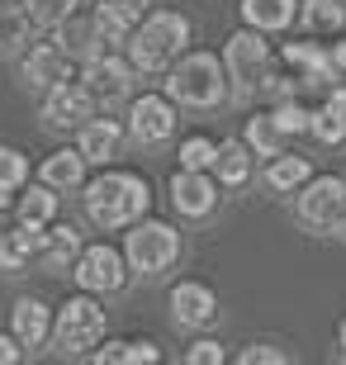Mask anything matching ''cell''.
<instances>
[{
  "label": "cell",
  "instance_id": "cell-17",
  "mask_svg": "<svg viewBox=\"0 0 346 365\" xmlns=\"http://www.w3.org/2000/svg\"><path fill=\"white\" fill-rule=\"evenodd\" d=\"M53 332V313L43 299H19L14 304V337L24 341V346H43Z\"/></svg>",
  "mask_w": 346,
  "mask_h": 365
},
{
  "label": "cell",
  "instance_id": "cell-27",
  "mask_svg": "<svg viewBox=\"0 0 346 365\" xmlns=\"http://www.w3.org/2000/svg\"><path fill=\"white\" fill-rule=\"evenodd\" d=\"M308 180V157H294V152H280L275 162L266 166V185L270 190H299Z\"/></svg>",
  "mask_w": 346,
  "mask_h": 365
},
{
  "label": "cell",
  "instance_id": "cell-22",
  "mask_svg": "<svg viewBox=\"0 0 346 365\" xmlns=\"http://www.w3.org/2000/svg\"><path fill=\"white\" fill-rule=\"evenodd\" d=\"M213 171H218V180H223V185H247V176H252V143H238V138L218 143Z\"/></svg>",
  "mask_w": 346,
  "mask_h": 365
},
{
  "label": "cell",
  "instance_id": "cell-33",
  "mask_svg": "<svg viewBox=\"0 0 346 365\" xmlns=\"http://www.w3.org/2000/svg\"><path fill=\"white\" fill-rule=\"evenodd\" d=\"M285 62H290V67H299V71H304V76H308V71L327 67L332 57L322 53L318 43H285Z\"/></svg>",
  "mask_w": 346,
  "mask_h": 365
},
{
  "label": "cell",
  "instance_id": "cell-8",
  "mask_svg": "<svg viewBox=\"0 0 346 365\" xmlns=\"http://www.w3.org/2000/svg\"><path fill=\"white\" fill-rule=\"evenodd\" d=\"M76 280H81V289H91V294H114V289H123V280H128V257L114 252L109 242L81 247Z\"/></svg>",
  "mask_w": 346,
  "mask_h": 365
},
{
  "label": "cell",
  "instance_id": "cell-31",
  "mask_svg": "<svg viewBox=\"0 0 346 365\" xmlns=\"http://www.w3.org/2000/svg\"><path fill=\"white\" fill-rule=\"evenodd\" d=\"M313 138H318V143H327V148L346 143V114H342L337 105H322V109H313Z\"/></svg>",
  "mask_w": 346,
  "mask_h": 365
},
{
  "label": "cell",
  "instance_id": "cell-37",
  "mask_svg": "<svg viewBox=\"0 0 346 365\" xmlns=\"http://www.w3.org/2000/svg\"><path fill=\"white\" fill-rule=\"evenodd\" d=\"M223 361H228V351L218 341H195L185 351V365H223Z\"/></svg>",
  "mask_w": 346,
  "mask_h": 365
},
{
  "label": "cell",
  "instance_id": "cell-5",
  "mask_svg": "<svg viewBox=\"0 0 346 365\" xmlns=\"http://www.w3.org/2000/svg\"><path fill=\"white\" fill-rule=\"evenodd\" d=\"M57 346L62 351H71V356H81V351H91L95 341L105 337V309L95 304L91 294H71L62 309H57Z\"/></svg>",
  "mask_w": 346,
  "mask_h": 365
},
{
  "label": "cell",
  "instance_id": "cell-36",
  "mask_svg": "<svg viewBox=\"0 0 346 365\" xmlns=\"http://www.w3.org/2000/svg\"><path fill=\"white\" fill-rule=\"evenodd\" d=\"M299 76H266V81H261V91H266V105L275 109V105H290L294 95H299Z\"/></svg>",
  "mask_w": 346,
  "mask_h": 365
},
{
  "label": "cell",
  "instance_id": "cell-6",
  "mask_svg": "<svg viewBox=\"0 0 346 365\" xmlns=\"http://www.w3.org/2000/svg\"><path fill=\"white\" fill-rule=\"evenodd\" d=\"M223 67L228 76L238 81V91H256V86L270 76V48H266V29H242L233 34L223 48Z\"/></svg>",
  "mask_w": 346,
  "mask_h": 365
},
{
  "label": "cell",
  "instance_id": "cell-42",
  "mask_svg": "<svg viewBox=\"0 0 346 365\" xmlns=\"http://www.w3.org/2000/svg\"><path fill=\"white\" fill-rule=\"evenodd\" d=\"M327 57H332V67H337V71H346V43H337Z\"/></svg>",
  "mask_w": 346,
  "mask_h": 365
},
{
  "label": "cell",
  "instance_id": "cell-13",
  "mask_svg": "<svg viewBox=\"0 0 346 365\" xmlns=\"http://www.w3.org/2000/svg\"><path fill=\"white\" fill-rule=\"evenodd\" d=\"M171 204L180 209L185 218H204L218 204V185H213L204 171H190V166H180L171 180Z\"/></svg>",
  "mask_w": 346,
  "mask_h": 365
},
{
  "label": "cell",
  "instance_id": "cell-3",
  "mask_svg": "<svg viewBox=\"0 0 346 365\" xmlns=\"http://www.w3.org/2000/svg\"><path fill=\"white\" fill-rule=\"evenodd\" d=\"M223 86H228V67H223V57H213V53H185L166 76L171 100L195 105V109H213L223 100Z\"/></svg>",
  "mask_w": 346,
  "mask_h": 365
},
{
  "label": "cell",
  "instance_id": "cell-39",
  "mask_svg": "<svg viewBox=\"0 0 346 365\" xmlns=\"http://www.w3.org/2000/svg\"><path fill=\"white\" fill-rule=\"evenodd\" d=\"M109 5H114V10H123L133 24H143V14H147V5H152V0H109Z\"/></svg>",
  "mask_w": 346,
  "mask_h": 365
},
{
  "label": "cell",
  "instance_id": "cell-41",
  "mask_svg": "<svg viewBox=\"0 0 346 365\" xmlns=\"http://www.w3.org/2000/svg\"><path fill=\"white\" fill-rule=\"evenodd\" d=\"M327 105H337V109H342V114H346V86H342V81H337L332 91H327Z\"/></svg>",
  "mask_w": 346,
  "mask_h": 365
},
{
  "label": "cell",
  "instance_id": "cell-34",
  "mask_svg": "<svg viewBox=\"0 0 346 365\" xmlns=\"http://www.w3.org/2000/svg\"><path fill=\"white\" fill-rule=\"evenodd\" d=\"M29 176V162H24V152H14V148H0V190H19Z\"/></svg>",
  "mask_w": 346,
  "mask_h": 365
},
{
  "label": "cell",
  "instance_id": "cell-32",
  "mask_svg": "<svg viewBox=\"0 0 346 365\" xmlns=\"http://www.w3.org/2000/svg\"><path fill=\"white\" fill-rule=\"evenodd\" d=\"M213 157H218V143L204 138V133H195V138L180 143V166H190V171H209Z\"/></svg>",
  "mask_w": 346,
  "mask_h": 365
},
{
  "label": "cell",
  "instance_id": "cell-38",
  "mask_svg": "<svg viewBox=\"0 0 346 365\" xmlns=\"http://www.w3.org/2000/svg\"><path fill=\"white\" fill-rule=\"evenodd\" d=\"M238 361L242 365H261V361H266V365H285V351H275V346H266V341H261V346H247Z\"/></svg>",
  "mask_w": 346,
  "mask_h": 365
},
{
  "label": "cell",
  "instance_id": "cell-21",
  "mask_svg": "<svg viewBox=\"0 0 346 365\" xmlns=\"http://www.w3.org/2000/svg\"><path fill=\"white\" fill-rule=\"evenodd\" d=\"M57 43H62L71 57H81V62H91L95 53H105V38H100V29H95V14L91 19H67V24L57 29Z\"/></svg>",
  "mask_w": 346,
  "mask_h": 365
},
{
  "label": "cell",
  "instance_id": "cell-19",
  "mask_svg": "<svg viewBox=\"0 0 346 365\" xmlns=\"http://www.w3.org/2000/svg\"><path fill=\"white\" fill-rule=\"evenodd\" d=\"M39 176L48 180L53 190H76L81 180H86V152H81V148H62V152H53V157L43 162Z\"/></svg>",
  "mask_w": 346,
  "mask_h": 365
},
{
  "label": "cell",
  "instance_id": "cell-20",
  "mask_svg": "<svg viewBox=\"0 0 346 365\" xmlns=\"http://www.w3.org/2000/svg\"><path fill=\"white\" fill-rule=\"evenodd\" d=\"M81 152H86V162H109L114 152H119V123L114 119H86L81 123Z\"/></svg>",
  "mask_w": 346,
  "mask_h": 365
},
{
  "label": "cell",
  "instance_id": "cell-11",
  "mask_svg": "<svg viewBox=\"0 0 346 365\" xmlns=\"http://www.w3.org/2000/svg\"><path fill=\"white\" fill-rule=\"evenodd\" d=\"M128 128H133V138H143V143H166V138L175 133V105L166 95H143V100H133Z\"/></svg>",
  "mask_w": 346,
  "mask_h": 365
},
{
  "label": "cell",
  "instance_id": "cell-40",
  "mask_svg": "<svg viewBox=\"0 0 346 365\" xmlns=\"http://www.w3.org/2000/svg\"><path fill=\"white\" fill-rule=\"evenodd\" d=\"M19 346H24L19 337H5V332H0V365H14V361H19V356H24Z\"/></svg>",
  "mask_w": 346,
  "mask_h": 365
},
{
  "label": "cell",
  "instance_id": "cell-28",
  "mask_svg": "<svg viewBox=\"0 0 346 365\" xmlns=\"http://www.w3.org/2000/svg\"><path fill=\"white\" fill-rule=\"evenodd\" d=\"M95 29H100V38H105V43H128L138 24L123 10H114L109 0H100V5H95Z\"/></svg>",
  "mask_w": 346,
  "mask_h": 365
},
{
  "label": "cell",
  "instance_id": "cell-16",
  "mask_svg": "<svg viewBox=\"0 0 346 365\" xmlns=\"http://www.w3.org/2000/svg\"><path fill=\"white\" fill-rule=\"evenodd\" d=\"M39 247H43V228L19 223L14 232L0 237V271H24L29 261H39Z\"/></svg>",
  "mask_w": 346,
  "mask_h": 365
},
{
  "label": "cell",
  "instance_id": "cell-29",
  "mask_svg": "<svg viewBox=\"0 0 346 365\" xmlns=\"http://www.w3.org/2000/svg\"><path fill=\"white\" fill-rule=\"evenodd\" d=\"M29 24H34L29 10H19V5H10V0H0V53L14 48V43H24Z\"/></svg>",
  "mask_w": 346,
  "mask_h": 365
},
{
  "label": "cell",
  "instance_id": "cell-4",
  "mask_svg": "<svg viewBox=\"0 0 346 365\" xmlns=\"http://www.w3.org/2000/svg\"><path fill=\"white\" fill-rule=\"evenodd\" d=\"M123 257H128V266H133L138 275H161L180 257V232H175L171 223H161V218H143V223L128 232V252H123Z\"/></svg>",
  "mask_w": 346,
  "mask_h": 365
},
{
  "label": "cell",
  "instance_id": "cell-44",
  "mask_svg": "<svg viewBox=\"0 0 346 365\" xmlns=\"http://www.w3.org/2000/svg\"><path fill=\"white\" fill-rule=\"evenodd\" d=\"M337 232H342V237H346V204H342V218H337Z\"/></svg>",
  "mask_w": 346,
  "mask_h": 365
},
{
  "label": "cell",
  "instance_id": "cell-24",
  "mask_svg": "<svg viewBox=\"0 0 346 365\" xmlns=\"http://www.w3.org/2000/svg\"><path fill=\"white\" fill-rule=\"evenodd\" d=\"M304 29L308 34H337L346 29V5L342 0H304Z\"/></svg>",
  "mask_w": 346,
  "mask_h": 365
},
{
  "label": "cell",
  "instance_id": "cell-1",
  "mask_svg": "<svg viewBox=\"0 0 346 365\" xmlns=\"http://www.w3.org/2000/svg\"><path fill=\"white\" fill-rule=\"evenodd\" d=\"M147 180L133 171H105L100 180L86 185V214L100 223V228H123V223H138L147 214Z\"/></svg>",
  "mask_w": 346,
  "mask_h": 365
},
{
  "label": "cell",
  "instance_id": "cell-43",
  "mask_svg": "<svg viewBox=\"0 0 346 365\" xmlns=\"http://www.w3.org/2000/svg\"><path fill=\"white\" fill-rule=\"evenodd\" d=\"M337 356H342V361H346V318H342V323H337Z\"/></svg>",
  "mask_w": 346,
  "mask_h": 365
},
{
  "label": "cell",
  "instance_id": "cell-10",
  "mask_svg": "<svg viewBox=\"0 0 346 365\" xmlns=\"http://www.w3.org/2000/svg\"><path fill=\"white\" fill-rule=\"evenodd\" d=\"M43 119L53 128H81L86 119H95V95L86 86H71V81H57L48 86V100H43Z\"/></svg>",
  "mask_w": 346,
  "mask_h": 365
},
{
  "label": "cell",
  "instance_id": "cell-23",
  "mask_svg": "<svg viewBox=\"0 0 346 365\" xmlns=\"http://www.w3.org/2000/svg\"><path fill=\"white\" fill-rule=\"evenodd\" d=\"M14 214H19V223H34V228H48L57 214V195L53 185L43 180V185H29L19 200H14Z\"/></svg>",
  "mask_w": 346,
  "mask_h": 365
},
{
  "label": "cell",
  "instance_id": "cell-12",
  "mask_svg": "<svg viewBox=\"0 0 346 365\" xmlns=\"http://www.w3.org/2000/svg\"><path fill=\"white\" fill-rule=\"evenodd\" d=\"M171 313L180 327H209L213 318H218V299H213L209 284L200 280H180L171 289Z\"/></svg>",
  "mask_w": 346,
  "mask_h": 365
},
{
  "label": "cell",
  "instance_id": "cell-2",
  "mask_svg": "<svg viewBox=\"0 0 346 365\" xmlns=\"http://www.w3.org/2000/svg\"><path fill=\"white\" fill-rule=\"evenodd\" d=\"M190 43V19L175 10H152L143 14V24L133 29L128 38V53H133V67L138 71H161L180 48Z\"/></svg>",
  "mask_w": 346,
  "mask_h": 365
},
{
  "label": "cell",
  "instance_id": "cell-30",
  "mask_svg": "<svg viewBox=\"0 0 346 365\" xmlns=\"http://www.w3.org/2000/svg\"><path fill=\"white\" fill-rule=\"evenodd\" d=\"M76 14V0H29V19L39 29H62Z\"/></svg>",
  "mask_w": 346,
  "mask_h": 365
},
{
  "label": "cell",
  "instance_id": "cell-9",
  "mask_svg": "<svg viewBox=\"0 0 346 365\" xmlns=\"http://www.w3.org/2000/svg\"><path fill=\"white\" fill-rule=\"evenodd\" d=\"M133 62H123V57L114 53H95L91 62H86V71H81V86L95 95V105H114L123 91H128V81H133Z\"/></svg>",
  "mask_w": 346,
  "mask_h": 365
},
{
  "label": "cell",
  "instance_id": "cell-25",
  "mask_svg": "<svg viewBox=\"0 0 346 365\" xmlns=\"http://www.w3.org/2000/svg\"><path fill=\"white\" fill-rule=\"evenodd\" d=\"M100 365H157L161 351L152 341H109L105 351H95Z\"/></svg>",
  "mask_w": 346,
  "mask_h": 365
},
{
  "label": "cell",
  "instance_id": "cell-7",
  "mask_svg": "<svg viewBox=\"0 0 346 365\" xmlns=\"http://www.w3.org/2000/svg\"><path fill=\"white\" fill-rule=\"evenodd\" d=\"M342 204H346L342 176H313L304 180V195H299V223L313 232H337Z\"/></svg>",
  "mask_w": 346,
  "mask_h": 365
},
{
  "label": "cell",
  "instance_id": "cell-35",
  "mask_svg": "<svg viewBox=\"0 0 346 365\" xmlns=\"http://www.w3.org/2000/svg\"><path fill=\"white\" fill-rule=\"evenodd\" d=\"M270 114H275V123L285 128V133H304V128H313V109H304L299 100H290V105H275Z\"/></svg>",
  "mask_w": 346,
  "mask_h": 365
},
{
  "label": "cell",
  "instance_id": "cell-18",
  "mask_svg": "<svg viewBox=\"0 0 346 365\" xmlns=\"http://www.w3.org/2000/svg\"><path fill=\"white\" fill-rule=\"evenodd\" d=\"M294 14H299V0H242V19L252 29H266V34L290 29Z\"/></svg>",
  "mask_w": 346,
  "mask_h": 365
},
{
  "label": "cell",
  "instance_id": "cell-26",
  "mask_svg": "<svg viewBox=\"0 0 346 365\" xmlns=\"http://www.w3.org/2000/svg\"><path fill=\"white\" fill-rule=\"evenodd\" d=\"M247 143H252L256 157H280L285 128L275 123V114H256V119H247Z\"/></svg>",
  "mask_w": 346,
  "mask_h": 365
},
{
  "label": "cell",
  "instance_id": "cell-14",
  "mask_svg": "<svg viewBox=\"0 0 346 365\" xmlns=\"http://www.w3.org/2000/svg\"><path fill=\"white\" fill-rule=\"evenodd\" d=\"M67 71H71V53L57 38L29 48V57H24V81L29 86H43V91H48V86L67 81Z\"/></svg>",
  "mask_w": 346,
  "mask_h": 365
},
{
  "label": "cell",
  "instance_id": "cell-15",
  "mask_svg": "<svg viewBox=\"0 0 346 365\" xmlns=\"http://www.w3.org/2000/svg\"><path fill=\"white\" fill-rule=\"evenodd\" d=\"M81 257V232L71 223H53V228H43V247H39V266L48 271H67L76 266Z\"/></svg>",
  "mask_w": 346,
  "mask_h": 365
}]
</instances>
